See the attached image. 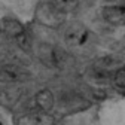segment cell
Segmentation results:
<instances>
[{
    "instance_id": "6da1fadb",
    "label": "cell",
    "mask_w": 125,
    "mask_h": 125,
    "mask_svg": "<svg viewBox=\"0 0 125 125\" xmlns=\"http://www.w3.org/2000/svg\"><path fill=\"white\" fill-rule=\"evenodd\" d=\"M64 42L73 51H83L91 42V31L81 22H72L64 31Z\"/></svg>"
},
{
    "instance_id": "7a4b0ae2",
    "label": "cell",
    "mask_w": 125,
    "mask_h": 125,
    "mask_svg": "<svg viewBox=\"0 0 125 125\" xmlns=\"http://www.w3.org/2000/svg\"><path fill=\"white\" fill-rule=\"evenodd\" d=\"M55 119L49 112L30 109L24 115L17 119V125H54Z\"/></svg>"
},
{
    "instance_id": "3957f363",
    "label": "cell",
    "mask_w": 125,
    "mask_h": 125,
    "mask_svg": "<svg viewBox=\"0 0 125 125\" xmlns=\"http://www.w3.org/2000/svg\"><path fill=\"white\" fill-rule=\"evenodd\" d=\"M103 18L112 24L125 22V0H112L103 6Z\"/></svg>"
},
{
    "instance_id": "277c9868",
    "label": "cell",
    "mask_w": 125,
    "mask_h": 125,
    "mask_svg": "<svg viewBox=\"0 0 125 125\" xmlns=\"http://www.w3.org/2000/svg\"><path fill=\"white\" fill-rule=\"evenodd\" d=\"M33 107L31 109H36V110H43V112H49L52 106H54V95L49 89H42L39 91L36 95H34V100H33Z\"/></svg>"
},
{
    "instance_id": "5b68a950",
    "label": "cell",
    "mask_w": 125,
    "mask_h": 125,
    "mask_svg": "<svg viewBox=\"0 0 125 125\" xmlns=\"http://www.w3.org/2000/svg\"><path fill=\"white\" fill-rule=\"evenodd\" d=\"M42 57L45 58V61L52 67H62L66 62V55L62 51H60L58 48H45V51L42 52Z\"/></svg>"
},
{
    "instance_id": "8992f818",
    "label": "cell",
    "mask_w": 125,
    "mask_h": 125,
    "mask_svg": "<svg viewBox=\"0 0 125 125\" xmlns=\"http://www.w3.org/2000/svg\"><path fill=\"white\" fill-rule=\"evenodd\" d=\"M79 0H51L49 9L57 15H67L77 8Z\"/></svg>"
},
{
    "instance_id": "52a82bcc",
    "label": "cell",
    "mask_w": 125,
    "mask_h": 125,
    "mask_svg": "<svg viewBox=\"0 0 125 125\" xmlns=\"http://www.w3.org/2000/svg\"><path fill=\"white\" fill-rule=\"evenodd\" d=\"M0 74H2V77L8 82H20L24 77L22 70L20 67H17V66H12V64L3 66L0 69Z\"/></svg>"
},
{
    "instance_id": "ba28073f",
    "label": "cell",
    "mask_w": 125,
    "mask_h": 125,
    "mask_svg": "<svg viewBox=\"0 0 125 125\" xmlns=\"http://www.w3.org/2000/svg\"><path fill=\"white\" fill-rule=\"evenodd\" d=\"M113 81H115V83H116L118 88H125V62L115 72Z\"/></svg>"
},
{
    "instance_id": "9c48e42d",
    "label": "cell",
    "mask_w": 125,
    "mask_h": 125,
    "mask_svg": "<svg viewBox=\"0 0 125 125\" xmlns=\"http://www.w3.org/2000/svg\"><path fill=\"white\" fill-rule=\"evenodd\" d=\"M0 125H2V122H0Z\"/></svg>"
}]
</instances>
